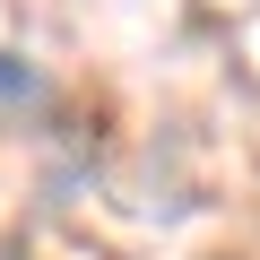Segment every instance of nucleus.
Listing matches in <instances>:
<instances>
[{
	"mask_svg": "<svg viewBox=\"0 0 260 260\" xmlns=\"http://www.w3.org/2000/svg\"><path fill=\"white\" fill-rule=\"evenodd\" d=\"M35 95H44L35 61H26V52H0V104H35Z\"/></svg>",
	"mask_w": 260,
	"mask_h": 260,
	"instance_id": "obj_1",
	"label": "nucleus"
},
{
	"mask_svg": "<svg viewBox=\"0 0 260 260\" xmlns=\"http://www.w3.org/2000/svg\"><path fill=\"white\" fill-rule=\"evenodd\" d=\"M9 260H18V251H9Z\"/></svg>",
	"mask_w": 260,
	"mask_h": 260,
	"instance_id": "obj_2",
	"label": "nucleus"
}]
</instances>
